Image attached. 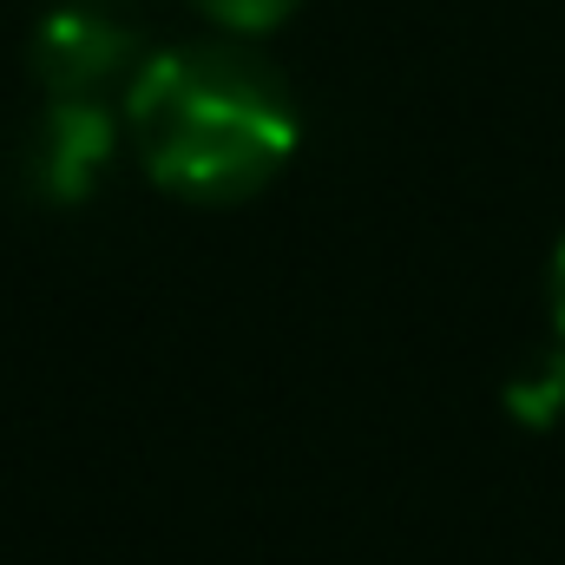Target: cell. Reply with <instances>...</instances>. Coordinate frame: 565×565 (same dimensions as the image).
Instances as JSON below:
<instances>
[{"instance_id":"3","label":"cell","mask_w":565,"mask_h":565,"mask_svg":"<svg viewBox=\"0 0 565 565\" xmlns=\"http://www.w3.org/2000/svg\"><path fill=\"white\" fill-rule=\"evenodd\" d=\"M126 60H132V33L106 13H86V7L46 13L33 33V73L46 79L53 99H93Z\"/></svg>"},{"instance_id":"5","label":"cell","mask_w":565,"mask_h":565,"mask_svg":"<svg viewBox=\"0 0 565 565\" xmlns=\"http://www.w3.org/2000/svg\"><path fill=\"white\" fill-rule=\"evenodd\" d=\"M191 7H198L211 26H224L231 40H257V33H277L302 0H191Z\"/></svg>"},{"instance_id":"6","label":"cell","mask_w":565,"mask_h":565,"mask_svg":"<svg viewBox=\"0 0 565 565\" xmlns=\"http://www.w3.org/2000/svg\"><path fill=\"white\" fill-rule=\"evenodd\" d=\"M546 302H553V335L565 342V237L553 250V270H546Z\"/></svg>"},{"instance_id":"4","label":"cell","mask_w":565,"mask_h":565,"mask_svg":"<svg viewBox=\"0 0 565 565\" xmlns=\"http://www.w3.org/2000/svg\"><path fill=\"white\" fill-rule=\"evenodd\" d=\"M507 408H513V422H526V427H553L565 415V342L559 335H553V349H540V355H526L513 369Z\"/></svg>"},{"instance_id":"1","label":"cell","mask_w":565,"mask_h":565,"mask_svg":"<svg viewBox=\"0 0 565 565\" xmlns=\"http://www.w3.org/2000/svg\"><path fill=\"white\" fill-rule=\"evenodd\" d=\"M126 126L158 191L184 204H244L296 151V99L264 53L198 40L145 60Z\"/></svg>"},{"instance_id":"2","label":"cell","mask_w":565,"mask_h":565,"mask_svg":"<svg viewBox=\"0 0 565 565\" xmlns=\"http://www.w3.org/2000/svg\"><path fill=\"white\" fill-rule=\"evenodd\" d=\"M113 164V119L99 99H53L26 139V178L53 204H79Z\"/></svg>"}]
</instances>
